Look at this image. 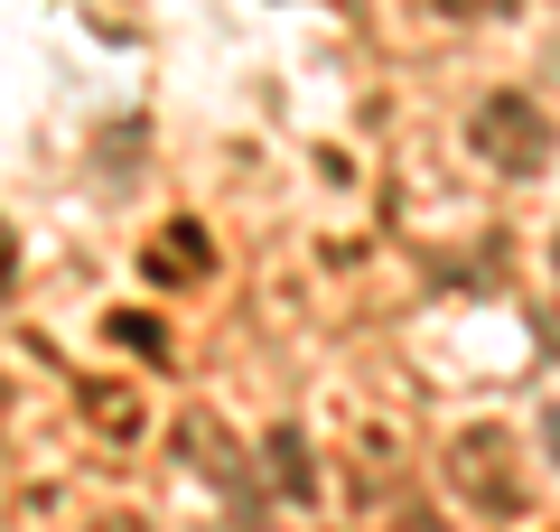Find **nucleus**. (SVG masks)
Masks as SVG:
<instances>
[{"label": "nucleus", "mask_w": 560, "mask_h": 532, "mask_svg": "<svg viewBox=\"0 0 560 532\" xmlns=\"http://www.w3.org/2000/svg\"><path fill=\"white\" fill-rule=\"evenodd\" d=\"M495 449H504L495 430H477V439H458V476H467V486L486 495V505H514V486H504V476H495Z\"/></svg>", "instance_id": "2"}, {"label": "nucleus", "mask_w": 560, "mask_h": 532, "mask_svg": "<svg viewBox=\"0 0 560 532\" xmlns=\"http://www.w3.org/2000/svg\"><path fill=\"white\" fill-rule=\"evenodd\" d=\"M551 262H560V243H551Z\"/></svg>", "instance_id": "6"}, {"label": "nucleus", "mask_w": 560, "mask_h": 532, "mask_svg": "<svg viewBox=\"0 0 560 532\" xmlns=\"http://www.w3.org/2000/svg\"><path fill=\"white\" fill-rule=\"evenodd\" d=\"M467 150H477L486 169H504V177H541L551 169V113L523 103V94H486L477 113H467Z\"/></svg>", "instance_id": "1"}, {"label": "nucleus", "mask_w": 560, "mask_h": 532, "mask_svg": "<svg viewBox=\"0 0 560 532\" xmlns=\"http://www.w3.org/2000/svg\"><path fill=\"white\" fill-rule=\"evenodd\" d=\"M448 20H477V10H504V0H440Z\"/></svg>", "instance_id": "5"}, {"label": "nucleus", "mask_w": 560, "mask_h": 532, "mask_svg": "<svg viewBox=\"0 0 560 532\" xmlns=\"http://www.w3.org/2000/svg\"><path fill=\"white\" fill-rule=\"evenodd\" d=\"M160 271H206V234H197V224H168V243H160Z\"/></svg>", "instance_id": "4"}, {"label": "nucleus", "mask_w": 560, "mask_h": 532, "mask_svg": "<svg viewBox=\"0 0 560 532\" xmlns=\"http://www.w3.org/2000/svg\"><path fill=\"white\" fill-rule=\"evenodd\" d=\"M271 476H280V486H290V495H308V486H318V467H308V449H300V439H290V430L271 439Z\"/></svg>", "instance_id": "3"}]
</instances>
